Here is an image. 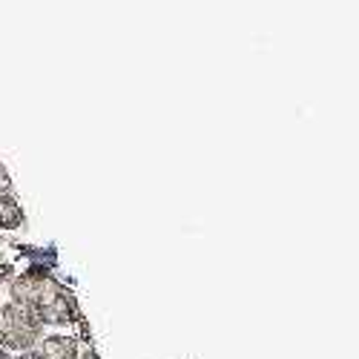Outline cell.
<instances>
[{"instance_id": "4", "label": "cell", "mask_w": 359, "mask_h": 359, "mask_svg": "<svg viewBox=\"0 0 359 359\" xmlns=\"http://www.w3.org/2000/svg\"><path fill=\"white\" fill-rule=\"evenodd\" d=\"M20 359H35V356H32V353H26V356H20Z\"/></svg>"}, {"instance_id": "2", "label": "cell", "mask_w": 359, "mask_h": 359, "mask_svg": "<svg viewBox=\"0 0 359 359\" xmlns=\"http://www.w3.org/2000/svg\"><path fill=\"white\" fill-rule=\"evenodd\" d=\"M41 337H43V325L29 311H23L15 302L0 308V351L32 353Z\"/></svg>"}, {"instance_id": "1", "label": "cell", "mask_w": 359, "mask_h": 359, "mask_svg": "<svg viewBox=\"0 0 359 359\" xmlns=\"http://www.w3.org/2000/svg\"><path fill=\"white\" fill-rule=\"evenodd\" d=\"M12 302L20 305L23 311L32 313L43 327H69L78 322V305L75 299L64 290L61 282H55L46 273H23L12 282Z\"/></svg>"}, {"instance_id": "3", "label": "cell", "mask_w": 359, "mask_h": 359, "mask_svg": "<svg viewBox=\"0 0 359 359\" xmlns=\"http://www.w3.org/2000/svg\"><path fill=\"white\" fill-rule=\"evenodd\" d=\"M32 356L35 359H83V351L72 334L57 331V334H43Z\"/></svg>"}, {"instance_id": "5", "label": "cell", "mask_w": 359, "mask_h": 359, "mask_svg": "<svg viewBox=\"0 0 359 359\" xmlns=\"http://www.w3.org/2000/svg\"><path fill=\"white\" fill-rule=\"evenodd\" d=\"M0 359H6V351H0Z\"/></svg>"}]
</instances>
